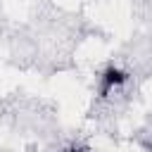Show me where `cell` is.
Returning a JSON list of instances; mask_svg holds the SVG:
<instances>
[{
    "label": "cell",
    "mask_w": 152,
    "mask_h": 152,
    "mask_svg": "<svg viewBox=\"0 0 152 152\" xmlns=\"http://www.w3.org/2000/svg\"><path fill=\"white\" fill-rule=\"evenodd\" d=\"M62 152H95V150L83 147V145H71V147H66V150H62Z\"/></svg>",
    "instance_id": "obj_2"
},
{
    "label": "cell",
    "mask_w": 152,
    "mask_h": 152,
    "mask_svg": "<svg viewBox=\"0 0 152 152\" xmlns=\"http://www.w3.org/2000/svg\"><path fill=\"white\" fill-rule=\"evenodd\" d=\"M126 81H128V74H126L124 69H119V66H107V69L100 74V81H97V93H100V97L112 95V93H114L116 88H121Z\"/></svg>",
    "instance_id": "obj_1"
}]
</instances>
